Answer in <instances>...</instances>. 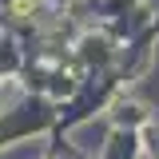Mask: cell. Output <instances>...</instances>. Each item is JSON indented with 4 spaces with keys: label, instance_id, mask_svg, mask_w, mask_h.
I'll return each mask as SVG.
<instances>
[{
    "label": "cell",
    "instance_id": "1",
    "mask_svg": "<svg viewBox=\"0 0 159 159\" xmlns=\"http://www.w3.org/2000/svg\"><path fill=\"white\" fill-rule=\"evenodd\" d=\"M32 8H36V0H16V4H12V12H16V16H24V12H32Z\"/></svg>",
    "mask_w": 159,
    "mask_h": 159
}]
</instances>
